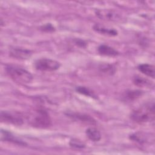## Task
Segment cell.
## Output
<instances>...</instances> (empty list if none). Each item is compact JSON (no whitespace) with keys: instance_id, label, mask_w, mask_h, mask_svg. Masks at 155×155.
I'll list each match as a JSON object with an SVG mask.
<instances>
[{"instance_id":"6da1fadb","label":"cell","mask_w":155,"mask_h":155,"mask_svg":"<svg viewBox=\"0 0 155 155\" xmlns=\"http://www.w3.org/2000/svg\"><path fill=\"white\" fill-rule=\"evenodd\" d=\"M154 102L147 103L134 110L131 114V119L138 124H143L154 120Z\"/></svg>"},{"instance_id":"7a4b0ae2","label":"cell","mask_w":155,"mask_h":155,"mask_svg":"<svg viewBox=\"0 0 155 155\" xmlns=\"http://www.w3.org/2000/svg\"><path fill=\"white\" fill-rule=\"evenodd\" d=\"M5 71L12 79L19 84H29L33 80V76L29 71L16 65H7Z\"/></svg>"},{"instance_id":"3957f363","label":"cell","mask_w":155,"mask_h":155,"mask_svg":"<svg viewBox=\"0 0 155 155\" xmlns=\"http://www.w3.org/2000/svg\"><path fill=\"white\" fill-rule=\"evenodd\" d=\"M30 117L31 124L38 128H47L51 124L50 116L44 110L38 109L35 110Z\"/></svg>"},{"instance_id":"277c9868","label":"cell","mask_w":155,"mask_h":155,"mask_svg":"<svg viewBox=\"0 0 155 155\" xmlns=\"http://www.w3.org/2000/svg\"><path fill=\"white\" fill-rule=\"evenodd\" d=\"M60 66L59 62L47 58L39 59L35 62L36 69L42 71H53L57 70Z\"/></svg>"},{"instance_id":"5b68a950","label":"cell","mask_w":155,"mask_h":155,"mask_svg":"<svg viewBox=\"0 0 155 155\" xmlns=\"http://www.w3.org/2000/svg\"><path fill=\"white\" fill-rule=\"evenodd\" d=\"M0 118L2 122L15 125H21L24 122L20 114L7 111H2L1 112Z\"/></svg>"},{"instance_id":"8992f818","label":"cell","mask_w":155,"mask_h":155,"mask_svg":"<svg viewBox=\"0 0 155 155\" xmlns=\"http://www.w3.org/2000/svg\"><path fill=\"white\" fill-rule=\"evenodd\" d=\"M32 54L31 50L19 47H13L10 50V56L15 59L25 60L29 58Z\"/></svg>"},{"instance_id":"52a82bcc","label":"cell","mask_w":155,"mask_h":155,"mask_svg":"<svg viewBox=\"0 0 155 155\" xmlns=\"http://www.w3.org/2000/svg\"><path fill=\"white\" fill-rule=\"evenodd\" d=\"M96 14L98 18L110 21H116L120 18L119 14L112 10L102 9L98 10L96 12Z\"/></svg>"},{"instance_id":"ba28073f","label":"cell","mask_w":155,"mask_h":155,"mask_svg":"<svg viewBox=\"0 0 155 155\" xmlns=\"http://www.w3.org/2000/svg\"><path fill=\"white\" fill-rule=\"evenodd\" d=\"M93 30L95 31H96L99 33L104 35L114 36H116L117 35V31L115 29L108 28L105 26L101 25L100 24H95L93 26Z\"/></svg>"},{"instance_id":"9c48e42d","label":"cell","mask_w":155,"mask_h":155,"mask_svg":"<svg viewBox=\"0 0 155 155\" xmlns=\"http://www.w3.org/2000/svg\"><path fill=\"white\" fill-rule=\"evenodd\" d=\"M137 69L139 70V71H140L145 75L150 77L153 79L154 78L155 70L154 65L148 64H142L138 65Z\"/></svg>"},{"instance_id":"30bf717a","label":"cell","mask_w":155,"mask_h":155,"mask_svg":"<svg viewBox=\"0 0 155 155\" xmlns=\"http://www.w3.org/2000/svg\"><path fill=\"white\" fill-rule=\"evenodd\" d=\"M97 51L99 54L104 56H116L119 54V52L116 50H115L113 47H111L105 44L101 45L98 47Z\"/></svg>"},{"instance_id":"8fae6325","label":"cell","mask_w":155,"mask_h":155,"mask_svg":"<svg viewBox=\"0 0 155 155\" xmlns=\"http://www.w3.org/2000/svg\"><path fill=\"white\" fill-rule=\"evenodd\" d=\"M68 116L72 118H73L75 120H79L82 122L88 124H95L96 122L90 116L85 115V114H79V113H71V114H68Z\"/></svg>"},{"instance_id":"7c38bea8","label":"cell","mask_w":155,"mask_h":155,"mask_svg":"<svg viewBox=\"0 0 155 155\" xmlns=\"http://www.w3.org/2000/svg\"><path fill=\"white\" fill-rule=\"evenodd\" d=\"M1 139L2 140H5V141H8V142H12L15 143H18L19 145H24L25 144L24 142H23L21 140H19L17 139L16 137H15L10 132L7 131H1Z\"/></svg>"},{"instance_id":"4fadbf2b","label":"cell","mask_w":155,"mask_h":155,"mask_svg":"<svg viewBox=\"0 0 155 155\" xmlns=\"http://www.w3.org/2000/svg\"><path fill=\"white\" fill-rule=\"evenodd\" d=\"M86 134L88 139L93 142H98L101 138L100 132L94 128H88L87 129Z\"/></svg>"},{"instance_id":"5bb4252c","label":"cell","mask_w":155,"mask_h":155,"mask_svg":"<svg viewBox=\"0 0 155 155\" xmlns=\"http://www.w3.org/2000/svg\"><path fill=\"white\" fill-rule=\"evenodd\" d=\"M133 83L136 85H137L138 87H148L152 85L151 82H150L148 79L143 78V77H141L139 76H136L134 77Z\"/></svg>"},{"instance_id":"9a60e30c","label":"cell","mask_w":155,"mask_h":155,"mask_svg":"<svg viewBox=\"0 0 155 155\" xmlns=\"http://www.w3.org/2000/svg\"><path fill=\"white\" fill-rule=\"evenodd\" d=\"M142 93L143 92L140 90H130L125 93L124 97L127 100L133 101L141 96Z\"/></svg>"},{"instance_id":"2e32d148","label":"cell","mask_w":155,"mask_h":155,"mask_svg":"<svg viewBox=\"0 0 155 155\" xmlns=\"http://www.w3.org/2000/svg\"><path fill=\"white\" fill-rule=\"evenodd\" d=\"M76 91L84 95H85L87 96L88 97H96V95L94 94V93L90 90L89 88L85 87H77L76 88Z\"/></svg>"},{"instance_id":"e0dca14e","label":"cell","mask_w":155,"mask_h":155,"mask_svg":"<svg viewBox=\"0 0 155 155\" xmlns=\"http://www.w3.org/2000/svg\"><path fill=\"white\" fill-rule=\"evenodd\" d=\"M70 145L76 148H83L85 147V143L78 139H73L70 142Z\"/></svg>"},{"instance_id":"ac0fdd59","label":"cell","mask_w":155,"mask_h":155,"mask_svg":"<svg viewBox=\"0 0 155 155\" xmlns=\"http://www.w3.org/2000/svg\"><path fill=\"white\" fill-rule=\"evenodd\" d=\"M101 70L105 73H109L110 74H111V73H114L115 71L114 67L113 65L109 64L102 65L101 67Z\"/></svg>"},{"instance_id":"d6986e66","label":"cell","mask_w":155,"mask_h":155,"mask_svg":"<svg viewBox=\"0 0 155 155\" xmlns=\"http://www.w3.org/2000/svg\"><path fill=\"white\" fill-rule=\"evenodd\" d=\"M41 28L42 30L47 31H52L54 29V27L50 24H45V25L42 26Z\"/></svg>"}]
</instances>
